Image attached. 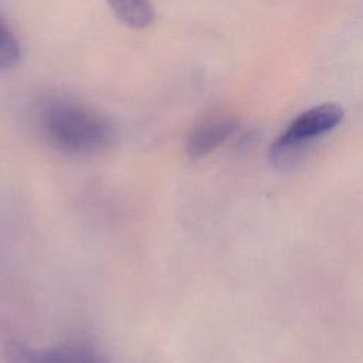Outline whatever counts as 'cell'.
Wrapping results in <instances>:
<instances>
[{
  "label": "cell",
  "instance_id": "6da1fadb",
  "mask_svg": "<svg viewBox=\"0 0 363 363\" xmlns=\"http://www.w3.org/2000/svg\"><path fill=\"white\" fill-rule=\"evenodd\" d=\"M41 128L48 142L69 155H92L115 138L111 123L95 111L78 102L54 98L41 109Z\"/></svg>",
  "mask_w": 363,
  "mask_h": 363
},
{
  "label": "cell",
  "instance_id": "7a4b0ae2",
  "mask_svg": "<svg viewBox=\"0 0 363 363\" xmlns=\"http://www.w3.org/2000/svg\"><path fill=\"white\" fill-rule=\"evenodd\" d=\"M342 118L343 111L335 104H323L301 113L271 146V160L277 166L292 163L308 143L333 129Z\"/></svg>",
  "mask_w": 363,
  "mask_h": 363
},
{
  "label": "cell",
  "instance_id": "3957f363",
  "mask_svg": "<svg viewBox=\"0 0 363 363\" xmlns=\"http://www.w3.org/2000/svg\"><path fill=\"white\" fill-rule=\"evenodd\" d=\"M238 128L231 116H217L199 123L187 136L186 152L191 159H201L223 145Z\"/></svg>",
  "mask_w": 363,
  "mask_h": 363
},
{
  "label": "cell",
  "instance_id": "277c9868",
  "mask_svg": "<svg viewBox=\"0 0 363 363\" xmlns=\"http://www.w3.org/2000/svg\"><path fill=\"white\" fill-rule=\"evenodd\" d=\"M7 363H75V346L35 349L18 340H11L4 347Z\"/></svg>",
  "mask_w": 363,
  "mask_h": 363
},
{
  "label": "cell",
  "instance_id": "5b68a950",
  "mask_svg": "<svg viewBox=\"0 0 363 363\" xmlns=\"http://www.w3.org/2000/svg\"><path fill=\"white\" fill-rule=\"evenodd\" d=\"M113 14L128 27L145 28L155 20L149 0H106Z\"/></svg>",
  "mask_w": 363,
  "mask_h": 363
},
{
  "label": "cell",
  "instance_id": "8992f818",
  "mask_svg": "<svg viewBox=\"0 0 363 363\" xmlns=\"http://www.w3.org/2000/svg\"><path fill=\"white\" fill-rule=\"evenodd\" d=\"M20 57L21 48L17 38L0 20V69L14 67L18 62Z\"/></svg>",
  "mask_w": 363,
  "mask_h": 363
}]
</instances>
